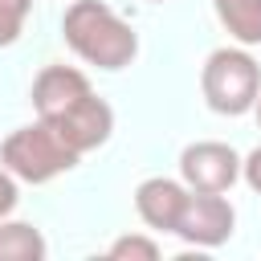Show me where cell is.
<instances>
[{
    "mask_svg": "<svg viewBox=\"0 0 261 261\" xmlns=\"http://www.w3.org/2000/svg\"><path fill=\"white\" fill-rule=\"evenodd\" d=\"M77 151H69L61 143V135L49 126V122H29V126H16L4 143H0V163L24 179V184H49L65 171L77 167Z\"/></svg>",
    "mask_w": 261,
    "mask_h": 261,
    "instance_id": "obj_3",
    "label": "cell"
},
{
    "mask_svg": "<svg viewBox=\"0 0 261 261\" xmlns=\"http://www.w3.org/2000/svg\"><path fill=\"white\" fill-rule=\"evenodd\" d=\"M241 179H245L253 192H261V147H253V151L241 159Z\"/></svg>",
    "mask_w": 261,
    "mask_h": 261,
    "instance_id": "obj_14",
    "label": "cell"
},
{
    "mask_svg": "<svg viewBox=\"0 0 261 261\" xmlns=\"http://www.w3.org/2000/svg\"><path fill=\"white\" fill-rule=\"evenodd\" d=\"M106 257H110V261H155V257H159V241H151V237H143V232H126V237L110 241Z\"/></svg>",
    "mask_w": 261,
    "mask_h": 261,
    "instance_id": "obj_11",
    "label": "cell"
},
{
    "mask_svg": "<svg viewBox=\"0 0 261 261\" xmlns=\"http://www.w3.org/2000/svg\"><path fill=\"white\" fill-rule=\"evenodd\" d=\"M212 8L237 45H261V0H212Z\"/></svg>",
    "mask_w": 261,
    "mask_h": 261,
    "instance_id": "obj_9",
    "label": "cell"
},
{
    "mask_svg": "<svg viewBox=\"0 0 261 261\" xmlns=\"http://www.w3.org/2000/svg\"><path fill=\"white\" fill-rule=\"evenodd\" d=\"M200 90H204L208 110L241 118V114L253 110V102L261 94V65L245 45L212 49L204 69H200Z\"/></svg>",
    "mask_w": 261,
    "mask_h": 261,
    "instance_id": "obj_2",
    "label": "cell"
},
{
    "mask_svg": "<svg viewBox=\"0 0 261 261\" xmlns=\"http://www.w3.org/2000/svg\"><path fill=\"white\" fill-rule=\"evenodd\" d=\"M253 114H257V122H261V94H257V102H253Z\"/></svg>",
    "mask_w": 261,
    "mask_h": 261,
    "instance_id": "obj_15",
    "label": "cell"
},
{
    "mask_svg": "<svg viewBox=\"0 0 261 261\" xmlns=\"http://www.w3.org/2000/svg\"><path fill=\"white\" fill-rule=\"evenodd\" d=\"M16 200H20V188H16V175L0 163V220L4 216H12V208H16Z\"/></svg>",
    "mask_w": 261,
    "mask_h": 261,
    "instance_id": "obj_13",
    "label": "cell"
},
{
    "mask_svg": "<svg viewBox=\"0 0 261 261\" xmlns=\"http://www.w3.org/2000/svg\"><path fill=\"white\" fill-rule=\"evenodd\" d=\"M232 228H237V208L228 204L224 192H192L179 220H175V237L196 249L224 245L232 237Z\"/></svg>",
    "mask_w": 261,
    "mask_h": 261,
    "instance_id": "obj_4",
    "label": "cell"
},
{
    "mask_svg": "<svg viewBox=\"0 0 261 261\" xmlns=\"http://www.w3.org/2000/svg\"><path fill=\"white\" fill-rule=\"evenodd\" d=\"M179 179L192 192H228L241 179V155L216 139L188 143L179 151Z\"/></svg>",
    "mask_w": 261,
    "mask_h": 261,
    "instance_id": "obj_5",
    "label": "cell"
},
{
    "mask_svg": "<svg viewBox=\"0 0 261 261\" xmlns=\"http://www.w3.org/2000/svg\"><path fill=\"white\" fill-rule=\"evenodd\" d=\"M49 245L29 220H0V261H45Z\"/></svg>",
    "mask_w": 261,
    "mask_h": 261,
    "instance_id": "obj_10",
    "label": "cell"
},
{
    "mask_svg": "<svg viewBox=\"0 0 261 261\" xmlns=\"http://www.w3.org/2000/svg\"><path fill=\"white\" fill-rule=\"evenodd\" d=\"M86 94H94V86H90V77L82 69H73V65H45L37 73V82H33V110H37L41 122H49V118L65 114L73 102H82Z\"/></svg>",
    "mask_w": 261,
    "mask_h": 261,
    "instance_id": "obj_8",
    "label": "cell"
},
{
    "mask_svg": "<svg viewBox=\"0 0 261 261\" xmlns=\"http://www.w3.org/2000/svg\"><path fill=\"white\" fill-rule=\"evenodd\" d=\"M29 12H33V0H0V49L20 41Z\"/></svg>",
    "mask_w": 261,
    "mask_h": 261,
    "instance_id": "obj_12",
    "label": "cell"
},
{
    "mask_svg": "<svg viewBox=\"0 0 261 261\" xmlns=\"http://www.w3.org/2000/svg\"><path fill=\"white\" fill-rule=\"evenodd\" d=\"M49 126L61 135V143H65L69 151L90 155V151H98V147L114 135V110H110V102H106V98L86 94V98H82V102H73L65 114L49 118Z\"/></svg>",
    "mask_w": 261,
    "mask_h": 261,
    "instance_id": "obj_6",
    "label": "cell"
},
{
    "mask_svg": "<svg viewBox=\"0 0 261 261\" xmlns=\"http://www.w3.org/2000/svg\"><path fill=\"white\" fill-rule=\"evenodd\" d=\"M192 188L184 179H167V175H151L135 188V212L151 232H175V220L188 204Z\"/></svg>",
    "mask_w": 261,
    "mask_h": 261,
    "instance_id": "obj_7",
    "label": "cell"
},
{
    "mask_svg": "<svg viewBox=\"0 0 261 261\" xmlns=\"http://www.w3.org/2000/svg\"><path fill=\"white\" fill-rule=\"evenodd\" d=\"M61 37L65 45L98 69H126L139 57V33L130 20H122L110 4L102 0H73L61 16Z\"/></svg>",
    "mask_w": 261,
    "mask_h": 261,
    "instance_id": "obj_1",
    "label": "cell"
},
{
    "mask_svg": "<svg viewBox=\"0 0 261 261\" xmlns=\"http://www.w3.org/2000/svg\"><path fill=\"white\" fill-rule=\"evenodd\" d=\"M151 4H167V0H151Z\"/></svg>",
    "mask_w": 261,
    "mask_h": 261,
    "instance_id": "obj_16",
    "label": "cell"
}]
</instances>
